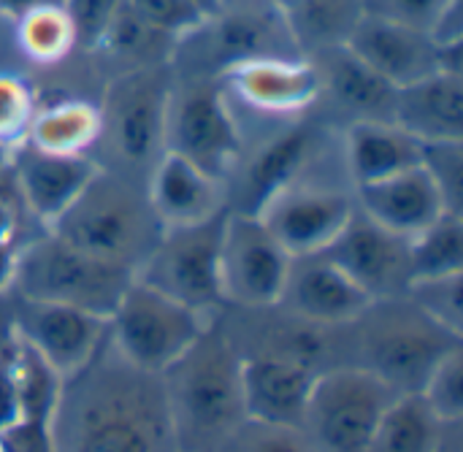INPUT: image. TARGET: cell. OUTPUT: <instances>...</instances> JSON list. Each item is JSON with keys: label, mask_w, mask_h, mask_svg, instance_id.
<instances>
[{"label": "cell", "mask_w": 463, "mask_h": 452, "mask_svg": "<svg viewBox=\"0 0 463 452\" xmlns=\"http://www.w3.org/2000/svg\"><path fill=\"white\" fill-rule=\"evenodd\" d=\"M171 452H190V450H179V447H174V450Z\"/></svg>", "instance_id": "681fc988"}, {"label": "cell", "mask_w": 463, "mask_h": 452, "mask_svg": "<svg viewBox=\"0 0 463 452\" xmlns=\"http://www.w3.org/2000/svg\"><path fill=\"white\" fill-rule=\"evenodd\" d=\"M355 206L369 220H374L377 225L402 239L418 236L437 217L453 212L448 209L445 198L439 195L437 184L429 179L423 165L355 187Z\"/></svg>", "instance_id": "cb8c5ba5"}, {"label": "cell", "mask_w": 463, "mask_h": 452, "mask_svg": "<svg viewBox=\"0 0 463 452\" xmlns=\"http://www.w3.org/2000/svg\"><path fill=\"white\" fill-rule=\"evenodd\" d=\"M407 296L442 328L463 336V274L412 279Z\"/></svg>", "instance_id": "d590c367"}, {"label": "cell", "mask_w": 463, "mask_h": 452, "mask_svg": "<svg viewBox=\"0 0 463 452\" xmlns=\"http://www.w3.org/2000/svg\"><path fill=\"white\" fill-rule=\"evenodd\" d=\"M190 3H193L203 16H206L209 11H214V8H217V3H220V0H190Z\"/></svg>", "instance_id": "7dc6e473"}, {"label": "cell", "mask_w": 463, "mask_h": 452, "mask_svg": "<svg viewBox=\"0 0 463 452\" xmlns=\"http://www.w3.org/2000/svg\"><path fill=\"white\" fill-rule=\"evenodd\" d=\"M160 385L179 450L214 452L247 420L241 355L217 317L160 374Z\"/></svg>", "instance_id": "7a4b0ae2"}, {"label": "cell", "mask_w": 463, "mask_h": 452, "mask_svg": "<svg viewBox=\"0 0 463 452\" xmlns=\"http://www.w3.org/2000/svg\"><path fill=\"white\" fill-rule=\"evenodd\" d=\"M176 43H179V38L149 24L125 0L117 19L109 27V33L98 43V49L84 57L90 60L95 76L100 81H106L117 73L171 65L174 54H176Z\"/></svg>", "instance_id": "f1b7e54d"}, {"label": "cell", "mask_w": 463, "mask_h": 452, "mask_svg": "<svg viewBox=\"0 0 463 452\" xmlns=\"http://www.w3.org/2000/svg\"><path fill=\"white\" fill-rule=\"evenodd\" d=\"M98 133V95L79 89H38V111L33 117L30 136L24 144L54 155L92 160Z\"/></svg>", "instance_id": "484cf974"}, {"label": "cell", "mask_w": 463, "mask_h": 452, "mask_svg": "<svg viewBox=\"0 0 463 452\" xmlns=\"http://www.w3.org/2000/svg\"><path fill=\"white\" fill-rule=\"evenodd\" d=\"M418 396L445 426L463 423V347L453 350L434 366Z\"/></svg>", "instance_id": "8d00e7d4"}, {"label": "cell", "mask_w": 463, "mask_h": 452, "mask_svg": "<svg viewBox=\"0 0 463 452\" xmlns=\"http://www.w3.org/2000/svg\"><path fill=\"white\" fill-rule=\"evenodd\" d=\"M122 3L125 0H62V8L76 35L79 54H92L98 49Z\"/></svg>", "instance_id": "ab89813d"}, {"label": "cell", "mask_w": 463, "mask_h": 452, "mask_svg": "<svg viewBox=\"0 0 463 452\" xmlns=\"http://www.w3.org/2000/svg\"><path fill=\"white\" fill-rule=\"evenodd\" d=\"M76 250L136 274L155 250L163 228L144 184L95 168L84 190L49 228Z\"/></svg>", "instance_id": "277c9868"}, {"label": "cell", "mask_w": 463, "mask_h": 452, "mask_svg": "<svg viewBox=\"0 0 463 452\" xmlns=\"http://www.w3.org/2000/svg\"><path fill=\"white\" fill-rule=\"evenodd\" d=\"M62 0H0V16L5 19H16L33 8H41V5H60Z\"/></svg>", "instance_id": "7bdbcfd3"}, {"label": "cell", "mask_w": 463, "mask_h": 452, "mask_svg": "<svg viewBox=\"0 0 463 452\" xmlns=\"http://www.w3.org/2000/svg\"><path fill=\"white\" fill-rule=\"evenodd\" d=\"M171 65L117 73L98 92L100 133L92 163L103 171L146 184L165 155V108Z\"/></svg>", "instance_id": "5b68a950"}, {"label": "cell", "mask_w": 463, "mask_h": 452, "mask_svg": "<svg viewBox=\"0 0 463 452\" xmlns=\"http://www.w3.org/2000/svg\"><path fill=\"white\" fill-rule=\"evenodd\" d=\"M420 165L437 184L448 209L463 212V141L423 144Z\"/></svg>", "instance_id": "f35d334b"}, {"label": "cell", "mask_w": 463, "mask_h": 452, "mask_svg": "<svg viewBox=\"0 0 463 452\" xmlns=\"http://www.w3.org/2000/svg\"><path fill=\"white\" fill-rule=\"evenodd\" d=\"M217 320L241 358H274L312 374L347 366V325H315L277 304L260 309L222 306Z\"/></svg>", "instance_id": "5bb4252c"}, {"label": "cell", "mask_w": 463, "mask_h": 452, "mask_svg": "<svg viewBox=\"0 0 463 452\" xmlns=\"http://www.w3.org/2000/svg\"><path fill=\"white\" fill-rule=\"evenodd\" d=\"M364 14V0H301L285 11V22L298 54L312 57L326 49L347 46Z\"/></svg>", "instance_id": "4dcf8cb0"}, {"label": "cell", "mask_w": 463, "mask_h": 452, "mask_svg": "<svg viewBox=\"0 0 463 452\" xmlns=\"http://www.w3.org/2000/svg\"><path fill=\"white\" fill-rule=\"evenodd\" d=\"M144 190L163 231L198 225L228 212L222 179L171 152L160 157Z\"/></svg>", "instance_id": "603a6c76"}, {"label": "cell", "mask_w": 463, "mask_h": 452, "mask_svg": "<svg viewBox=\"0 0 463 452\" xmlns=\"http://www.w3.org/2000/svg\"><path fill=\"white\" fill-rule=\"evenodd\" d=\"M0 68H22L11 43V19L5 16H0Z\"/></svg>", "instance_id": "ee69618b"}, {"label": "cell", "mask_w": 463, "mask_h": 452, "mask_svg": "<svg viewBox=\"0 0 463 452\" xmlns=\"http://www.w3.org/2000/svg\"><path fill=\"white\" fill-rule=\"evenodd\" d=\"M355 212V187L342 165L339 136L255 214L290 255L323 252Z\"/></svg>", "instance_id": "8992f818"}, {"label": "cell", "mask_w": 463, "mask_h": 452, "mask_svg": "<svg viewBox=\"0 0 463 452\" xmlns=\"http://www.w3.org/2000/svg\"><path fill=\"white\" fill-rule=\"evenodd\" d=\"M315 377L317 374L285 361L241 358V388H244L247 418L260 423L301 428Z\"/></svg>", "instance_id": "4316f807"}, {"label": "cell", "mask_w": 463, "mask_h": 452, "mask_svg": "<svg viewBox=\"0 0 463 452\" xmlns=\"http://www.w3.org/2000/svg\"><path fill=\"white\" fill-rule=\"evenodd\" d=\"M271 3H274V5H277V8H279L282 14H285V11H290L293 5H298L301 0H271Z\"/></svg>", "instance_id": "c3c4849f"}, {"label": "cell", "mask_w": 463, "mask_h": 452, "mask_svg": "<svg viewBox=\"0 0 463 452\" xmlns=\"http://www.w3.org/2000/svg\"><path fill=\"white\" fill-rule=\"evenodd\" d=\"M165 152L225 179L241 152V130L217 76L171 68Z\"/></svg>", "instance_id": "30bf717a"}, {"label": "cell", "mask_w": 463, "mask_h": 452, "mask_svg": "<svg viewBox=\"0 0 463 452\" xmlns=\"http://www.w3.org/2000/svg\"><path fill=\"white\" fill-rule=\"evenodd\" d=\"M347 366H358L393 393H418L434 366L463 347V336L434 323L407 293L372 301L347 323Z\"/></svg>", "instance_id": "3957f363"}, {"label": "cell", "mask_w": 463, "mask_h": 452, "mask_svg": "<svg viewBox=\"0 0 463 452\" xmlns=\"http://www.w3.org/2000/svg\"><path fill=\"white\" fill-rule=\"evenodd\" d=\"M19 423V391H16V342L8 334L0 339V434Z\"/></svg>", "instance_id": "b9f144b4"}, {"label": "cell", "mask_w": 463, "mask_h": 452, "mask_svg": "<svg viewBox=\"0 0 463 452\" xmlns=\"http://www.w3.org/2000/svg\"><path fill=\"white\" fill-rule=\"evenodd\" d=\"M439 452H463V423L450 426V431H448V437H445Z\"/></svg>", "instance_id": "f6af8a7d"}, {"label": "cell", "mask_w": 463, "mask_h": 452, "mask_svg": "<svg viewBox=\"0 0 463 452\" xmlns=\"http://www.w3.org/2000/svg\"><path fill=\"white\" fill-rule=\"evenodd\" d=\"M372 301L407 293L412 285L410 239H402L364 212H353L339 236L323 250Z\"/></svg>", "instance_id": "ffe728a7"}, {"label": "cell", "mask_w": 463, "mask_h": 452, "mask_svg": "<svg viewBox=\"0 0 463 452\" xmlns=\"http://www.w3.org/2000/svg\"><path fill=\"white\" fill-rule=\"evenodd\" d=\"M225 214L228 212L198 225L165 228L144 266L136 271V279L206 317H217L222 309L220 241Z\"/></svg>", "instance_id": "9a60e30c"}, {"label": "cell", "mask_w": 463, "mask_h": 452, "mask_svg": "<svg viewBox=\"0 0 463 452\" xmlns=\"http://www.w3.org/2000/svg\"><path fill=\"white\" fill-rule=\"evenodd\" d=\"M393 122L420 144L463 141V71H434L399 87Z\"/></svg>", "instance_id": "d4e9b609"}, {"label": "cell", "mask_w": 463, "mask_h": 452, "mask_svg": "<svg viewBox=\"0 0 463 452\" xmlns=\"http://www.w3.org/2000/svg\"><path fill=\"white\" fill-rule=\"evenodd\" d=\"M290 258L258 214L228 212L220 241L222 306L260 309L277 304Z\"/></svg>", "instance_id": "2e32d148"}, {"label": "cell", "mask_w": 463, "mask_h": 452, "mask_svg": "<svg viewBox=\"0 0 463 452\" xmlns=\"http://www.w3.org/2000/svg\"><path fill=\"white\" fill-rule=\"evenodd\" d=\"M52 452H171L174 434L157 374L130 366L109 336L62 380L46 426Z\"/></svg>", "instance_id": "6da1fadb"}, {"label": "cell", "mask_w": 463, "mask_h": 452, "mask_svg": "<svg viewBox=\"0 0 463 452\" xmlns=\"http://www.w3.org/2000/svg\"><path fill=\"white\" fill-rule=\"evenodd\" d=\"M372 298L326 255H293L277 306L315 325L339 328L353 323Z\"/></svg>", "instance_id": "44dd1931"}, {"label": "cell", "mask_w": 463, "mask_h": 452, "mask_svg": "<svg viewBox=\"0 0 463 452\" xmlns=\"http://www.w3.org/2000/svg\"><path fill=\"white\" fill-rule=\"evenodd\" d=\"M136 274L92 258L52 231L33 236L16 258L11 293L27 301L81 309L103 320L111 317Z\"/></svg>", "instance_id": "52a82bcc"}, {"label": "cell", "mask_w": 463, "mask_h": 452, "mask_svg": "<svg viewBox=\"0 0 463 452\" xmlns=\"http://www.w3.org/2000/svg\"><path fill=\"white\" fill-rule=\"evenodd\" d=\"M212 320L133 277L109 317L106 336L130 366L160 377L195 344Z\"/></svg>", "instance_id": "9c48e42d"}, {"label": "cell", "mask_w": 463, "mask_h": 452, "mask_svg": "<svg viewBox=\"0 0 463 452\" xmlns=\"http://www.w3.org/2000/svg\"><path fill=\"white\" fill-rule=\"evenodd\" d=\"M11 334L27 344L60 380L81 372L106 342L109 320L43 301H27L8 290Z\"/></svg>", "instance_id": "e0dca14e"}, {"label": "cell", "mask_w": 463, "mask_h": 452, "mask_svg": "<svg viewBox=\"0 0 463 452\" xmlns=\"http://www.w3.org/2000/svg\"><path fill=\"white\" fill-rule=\"evenodd\" d=\"M220 84L241 130V144L312 117L317 103V73L301 54L241 62L225 71Z\"/></svg>", "instance_id": "8fae6325"}, {"label": "cell", "mask_w": 463, "mask_h": 452, "mask_svg": "<svg viewBox=\"0 0 463 452\" xmlns=\"http://www.w3.org/2000/svg\"><path fill=\"white\" fill-rule=\"evenodd\" d=\"M11 176V152L0 146V184H5Z\"/></svg>", "instance_id": "bcb514c9"}, {"label": "cell", "mask_w": 463, "mask_h": 452, "mask_svg": "<svg viewBox=\"0 0 463 452\" xmlns=\"http://www.w3.org/2000/svg\"><path fill=\"white\" fill-rule=\"evenodd\" d=\"M412 279L463 274V212H445L410 239Z\"/></svg>", "instance_id": "d6a6232c"}, {"label": "cell", "mask_w": 463, "mask_h": 452, "mask_svg": "<svg viewBox=\"0 0 463 452\" xmlns=\"http://www.w3.org/2000/svg\"><path fill=\"white\" fill-rule=\"evenodd\" d=\"M369 16L431 33L439 43L463 41L461 0H364Z\"/></svg>", "instance_id": "836d02e7"}, {"label": "cell", "mask_w": 463, "mask_h": 452, "mask_svg": "<svg viewBox=\"0 0 463 452\" xmlns=\"http://www.w3.org/2000/svg\"><path fill=\"white\" fill-rule=\"evenodd\" d=\"M448 431L450 426H445L418 393L396 396L374 428L366 452H439Z\"/></svg>", "instance_id": "1f68e13d"}, {"label": "cell", "mask_w": 463, "mask_h": 452, "mask_svg": "<svg viewBox=\"0 0 463 452\" xmlns=\"http://www.w3.org/2000/svg\"><path fill=\"white\" fill-rule=\"evenodd\" d=\"M317 73V103L312 117L342 133L361 122H393L396 89L347 46L307 57Z\"/></svg>", "instance_id": "ac0fdd59"}, {"label": "cell", "mask_w": 463, "mask_h": 452, "mask_svg": "<svg viewBox=\"0 0 463 452\" xmlns=\"http://www.w3.org/2000/svg\"><path fill=\"white\" fill-rule=\"evenodd\" d=\"M396 396L358 366L328 369L315 377L301 428L320 452H366Z\"/></svg>", "instance_id": "7c38bea8"}, {"label": "cell", "mask_w": 463, "mask_h": 452, "mask_svg": "<svg viewBox=\"0 0 463 452\" xmlns=\"http://www.w3.org/2000/svg\"><path fill=\"white\" fill-rule=\"evenodd\" d=\"M214 452H320L304 428L244 420Z\"/></svg>", "instance_id": "74e56055"}, {"label": "cell", "mask_w": 463, "mask_h": 452, "mask_svg": "<svg viewBox=\"0 0 463 452\" xmlns=\"http://www.w3.org/2000/svg\"><path fill=\"white\" fill-rule=\"evenodd\" d=\"M128 5L136 14H141L149 24L160 27L174 38L187 35L203 19V14L190 0H128Z\"/></svg>", "instance_id": "60d3db41"}, {"label": "cell", "mask_w": 463, "mask_h": 452, "mask_svg": "<svg viewBox=\"0 0 463 452\" xmlns=\"http://www.w3.org/2000/svg\"><path fill=\"white\" fill-rule=\"evenodd\" d=\"M347 49L393 87L412 84L434 71H463V41L439 43L431 33L364 14Z\"/></svg>", "instance_id": "d6986e66"}, {"label": "cell", "mask_w": 463, "mask_h": 452, "mask_svg": "<svg viewBox=\"0 0 463 452\" xmlns=\"http://www.w3.org/2000/svg\"><path fill=\"white\" fill-rule=\"evenodd\" d=\"M336 136L339 133L326 127L320 119L307 117L247 138L228 176L222 179L228 212L255 214L282 184H288L320 152H326Z\"/></svg>", "instance_id": "4fadbf2b"}, {"label": "cell", "mask_w": 463, "mask_h": 452, "mask_svg": "<svg viewBox=\"0 0 463 452\" xmlns=\"http://www.w3.org/2000/svg\"><path fill=\"white\" fill-rule=\"evenodd\" d=\"M11 43L19 65L33 79L57 73L79 57L76 35L62 3L41 5L11 19Z\"/></svg>", "instance_id": "f546056e"}, {"label": "cell", "mask_w": 463, "mask_h": 452, "mask_svg": "<svg viewBox=\"0 0 463 452\" xmlns=\"http://www.w3.org/2000/svg\"><path fill=\"white\" fill-rule=\"evenodd\" d=\"M339 155L353 187H361L418 168L423 144L396 122H361L339 133Z\"/></svg>", "instance_id": "83f0119b"}, {"label": "cell", "mask_w": 463, "mask_h": 452, "mask_svg": "<svg viewBox=\"0 0 463 452\" xmlns=\"http://www.w3.org/2000/svg\"><path fill=\"white\" fill-rule=\"evenodd\" d=\"M90 157H71L43 152L33 144H22L11 152V179L30 212V217L49 231L52 222L71 206V201L84 190L95 174Z\"/></svg>", "instance_id": "7402d4cb"}, {"label": "cell", "mask_w": 463, "mask_h": 452, "mask_svg": "<svg viewBox=\"0 0 463 452\" xmlns=\"http://www.w3.org/2000/svg\"><path fill=\"white\" fill-rule=\"evenodd\" d=\"M298 54L285 14L271 0H220L198 27L179 38L171 68L203 76L260 60Z\"/></svg>", "instance_id": "ba28073f"}, {"label": "cell", "mask_w": 463, "mask_h": 452, "mask_svg": "<svg viewBox=\"0 0 463 452\" xmlns=\"http://www.w3.org/2000/svg\"><path fill=\"white\" fill-rule=\"evenodd\" d=\"M38 111L35 79L22 68H0V146L14 152L27 136Z\"/></svg>", "instance_id": "e575fe53"}]
</instances>
